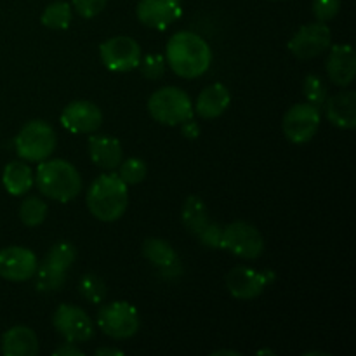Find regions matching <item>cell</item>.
I'll return each instance as SVG.
<instances>
[{
	"label": "cell",
	"mask_w": 356,
	"mask_h": 356,
	"mask_svg": "<svg viewBox=\"0 0 356 356\" xmlns=\"http://www.w3.org/2000/svg\"><path fill=\"white\" fill-rule=\"evenodd\" d=\"M165 63L177 76L193 80L211 68L212 51L195 31H177L167 42Z\"/></svg>",
	"instance_id": "1"
},
{
	"label": "cell",
	"mask_w": 356,
	"mask_h": 356,
	"mask_svg": "<svg viewBox=\"0 0 356 356\" xmlns=\"http://www.w3.org/2000/svg\"><path fill=\"white\" fill-rule=\"evenodd\" d=\"M127 184L115 172L97 176L87 191V209L97 221H118L127 211Z\"/></svg>",
	"instance_id": "2"
},
{
	"label": "cell",
	"mask_w": 356,
	"mask_h": 356,
	"mask_svg": "<svg viewBox=\"0 0 356 356\" xmlns=\"http://www.w3.org/2000/svg\"><path fill=\"white\" fill-rule=\"evenodd\" d=\"M35 183L42 195L61 204L72 202L82 190V177L76 167L66 160L51 156L38 162Z\"/></svg>",
	"instance_id": "3"
},
{
	"label": "cell",
	"mask_w": 356,
	"mask_h": 356,
	"mask_svg": "<svg viewBox=\"0 0 356 356\" xmlns=\"http://www.w3.org/2000/svg\"><path fill=\"white\" fill-rule=\"evenodd\" d=\"M148 111L162 125H181L193 117V103L179 87L167 86L155 90L148 99Z\"/></svg>",
	"instance_id": "4"
},
{
	"label": "cell",
	"mask_w": 356,
	"mask_h": 356,
	"mask_svg": "<svg viewBox=\"0 0 356 356\" xmlns=\"http://www.w3.org/2000/svg\"><path fill=\"white\" fill-rule=\"evenodd\" d=\"M56 143L58 138L51 124L45 120H30L17 132L14 148L24 162H42L54 153Z\"/></svg>",
	"instance_id": "5"
},
{
	"label": "cell",
	"mask_w": 356,
	"mask_h": 356,
	"mask_svg": "<svg viewBox=\"0 0 356 356\" xmlns=\"http://www.w3.org/2000/svg\"><path fill=\"white\" fill-rule=\"evenodd\" d=\"M76 259V249L70 242H59L47 252L37 266V289L40 292H56L63 287L70 268Z\"/></svg>",
	"instance_id": "6"
},
{
	"label": "cell",
	"mask_w": 356,
	"mask_h": 356,
	"mask_svg": "<svg viewBox=\"0 0 356 356\" xmlns=\"http://www.w3.org/2000/svg\"><path fill=\"white\" fill-rule=\"evenodd\" d=\"M97 325L101 332L111 339H131L139 330V313L131 302L113 301L97 312Z\"/></svg>",
	"instance_id": "7"
},
{
	"label": "cell",
	"mask_w": 356,
	"mask_h": 356,
	"mask_svg": "<svg viewBox=\"0 0 356 356\" xmlns=\"http://www.w3.org/2000/svg\"><path fill=\"white\" fill-rule=\"evenodd\" d=\"M221 249L242 259H257L264 252V238L256 226L250 222L235 221L222 226Z\"/></svg>",
	"instance_id": "8"
},
{
	"label": "cell",
	"mask_w": 356,
	"mask_h": 356,
	"mask_svg": "<svg viewBox=\"0 0 356 356\" xmlns=\"http://www.w3.org/2000/svg\"><path fill=\"white\" fill-rule=\"evenodd\" d=\"M320 120L322 115L318 108L312 106L309 103H299L289 108L282 122V129L289 141L294 145H305L315 138Z\"/></svg>",
	"instance_id": "9"
},
{
	"label": "cell",
	"mask_w": 356,
	"mask_h": 356,
	"mask_svg": "<svg viewBox=\"0 0 356 356\" xmlns=\"http://www.w3.org/2000/svg\"><path fill=\"white\" fill-rule=\"evenodd\" d=\"M99 56L108 70L117 73L131 72L141 61V47L138 42L125 35L108 38L99 45Z\"/></svg>",
	"instance_id": "10"
},
{
	"label": "cell",
	"mask_w": 356,
	"mask_h": 356,
	"mask_svg": "<svg viewBox=\"0 0 356 356\" xmlns=\"http://www.w3.org/2000/svg\"><path fill=\"white\" fill-rule=\"evenodd\" d=\"M52 325L68 343H89L94 337V323L82 308L73 305H61L54 312Z\"/></svg>",
	"instance_id": "11"
},
{
	"label": "cell",
	"mask_w": 356,
	"mask_h": 356,
	"mask_svg": "<svg viewBox=\"0 0 356 356\" xmlns=\"http://www.w3.org/2000/svg\"><path fill=\"white\" fill-rule=\"evenodd\" d=\"M332 31L325 23H309L301 26L289 40V51L301 61L320 56L330 47Z\"/></svg>",
	"instance_id": "12"
},
{
	"label": "cell",
	"mask_w": 356,
	"mask_h": 356,
	"mask_svg": "<svg viewBox=\"0 0 356 356\" xmlns=\"http://www.w3.org/2000/svg\"><path fill=\"white\" fill-rule=\"evenodd\" d=\"M273 280V271H257L247 266H236L226 275V287L235 299L250 301L259 298Z\"/></svg>",
	"instance_id": "13"
},
{
	"label": "cell",
	"mask_w": 356,
	"mask_h": 356,
	"mask_svg": "<svg viewBox=\"0 0 356 356\" xmlns=\"http://www.w3.org/2000/svg\"><path fill=\"white\" fill-rule=\"evenodd\" d=\"M59 120L72 134H92L103 124V111L90 101H73L63 110Z\"/></svg>",
	"instance_id": "14"
},
{
	"label": "cell",
	"mask_w": 356,
	"mask_h": 356,
	"mask_svg": "<svg viewBox=\"0 0 356 356\" xmlns=\"http://www.w3.org/2000/svg\"><path fill=\"white\" fill-rule=\"evenodd\" d=\"M38 261L26 247H6L0 250V277L9 282H26L35 277Z\"/></svg>",
	"instance_id": "15"
},
{
	"label": "cell",
	"mask_w": 356,
	"mask_h": 356,
	"mask_svg": "<svg viewBox=\"0 0 356 356\" xmlns=\"http://www.w3.org/2000/svg\"><path fill=\"white\" fill-rule=\"evenodd\" d=\"M138 19L153 30H165L183 14L181 0H139Z\"/></svg>",
	"instance_id": "16"
},
{
	"label": "cell",
	"mask_w": 356,
	"mask_h": 356,
	"mask_svg": "<svg viewBox=\"0 0 356 356\" xmlns=\"http://www.w3.org/2000/svg\"><path fill=\"white\" fill-rule=\"evenodd\" d=\"M327 73L330 82L339 87H348L356 75V54L350 44H337L330 47L327 58Z\"/></svg>",
	"instance_id": "17"
},
{
	"label": "cell",
	"mask_w": 356,
	"mask_h": 356,
	"mask_svg": "<svg viewBox=\"0 0 356 356\" xmlns=\"http://www.w3.org/2000/svg\"><path fill=\"white\" fill-rule=\"evenodd\" d=\"M89 156L94 165L101 167L104 170H115L122 163L124 152L122 145L117 138H111L106 134H94L89 138Z\"/></svg>",
	"instance_id": "18"
},
{
	"label": "cell",
	"mask_w": 356,
	"mask_h": 356,
	"mask_svg": "<svg viewBox=\"0 0 356 356\" xmlns=\"http://www.w3.org/2000/svg\"><path fill=\"white\" fill-rule=\"evenodd\" d=\"M229 103H232V92L228 87L225 83H212L198 94L193 111L204 120H212L221 117L228 110Z\"/></svg>",
	"instance_id": "19"
},
{
	"label": "cell",
	"mask_w": 356,
	"mask_h": 356,
	"mask_svg": "<svg viewBox=\"0 0 356 356\" xmlns=\"http://www.w3.org/2000/svg\"><path fill=\"white\" fill-rule=\"evenodd\" d=\"M325 115L336 127L350 131L356 125V92L355 90H343V92L334 94L332 97H327Z\"/></svg>",
	"instance_id": "20"
},
{
	"label": "cell",
	"mask_w": 356,
	"mask_h": 356,
	"mask_svg": "<svg viewBox=\"0 0 356 356\" xmlns=\"http://www.w3.org/2000/svg\"><path fill=\"white\" fill-rule=\"evenodd\" d=\"M0 348L6 356H35L38 353V337L30 327L16 325L3 334Z\"/></svg>",
	"instance_id": "21"
},
{
	"label": "cell",
	"mask_w": 356,
	"mask_h": 356,
	"mask_svg": "<svg viewBox=\"0 0 356 356\" xmlns=\"http://www.w3.org/2000/svg\"><path fill=\"white\" fill-rule=\"evenodd\" d=\"M2 183L9 195H13V197H23L24 193H28L31 190V186L35 183L33 170L30 169L28 163L21 162V160L9 162L3 167Z\"/></svg>",
	"instance_id": "22"
},
{
	"label": "cell",
	"mask_w": 356,
	"mask_h": 356,
	"mask_svg": "<svg viewBox=\"0 0 356 356\" xmlns=\"http://www.w3.org/2000/svg\"><path fill=\"white\" fill-rule=\"evenodd\" d=\"M181 219L183 225L191 235L197 236L205 226L209 225V212L205 207V202L197 195H191L184 200L183 211H181Z\"/></svg>",
	"instance_id": "23"
},
{
	"label": "cell",
	"mask_w": 356,
	"mask_h": 356,
	"mask_svg": "<svg viewBox=\"0 0 356 356\" xmlns=\"http://www.w3.org/2000/svg\"><path fill=\"white\" fill-rule=\"evenodd\" d=\"M143 254H145V257L153 266L159 268V271L179 261L172 245L167 240L162 238L145 240V243H143Z\"/></svg>",
	"instance_id": "24"
},
{
	"label": "cell",
	"mask_w": 356,
	"mask_h": 356,
	"mask_svg": "<svg viewBox=\"0 0 356 356\" xmlns=\"http://www.w3.org/2000/svg\"><path fill=\"white\" fill-rule=\"evenodd\" d=\"M72 3L58 0V2H52L45 7L40 16V21L45 28H51V30H66L70 23H72Z\"/></svg>",
	"instance_id": "25"
},
{
	"label": "cell",
	"mask_w": 356,
	"mask_h": 356,
	"mask_svg": "<svg viewBox=\"0 0 356 356\" xmlns=\"http://www.w3.org/2000/svg\"><path fill=\"white\" fill-rule=\"evenodd\" d=\"M47 211V204L42 198L30 197L23 200V204L19 205V219L24 226L35 228V226H40L45 221Z\"/></svg>",
	"instance_id": "26"
},
{
	"label": "cell",
	"mask_w": 356,
	"mask_h": 356,
	"mask_svg": "<svg viewBox=\"0 0 356 356\" xmlns=\"http://www.w3.org/2000/svg\"><path fill=\"white\" fill-rule=\"evenodd\" d=\"M79 292L86 301L92 302V305H99L106 298V284L97 275L87 273L80 278Z\"/></svg>",
	"instance_id": "27"
},
{
	"label": "cell",
	"mask_w": 356,
	"mask_h": 356,
	"mask_svg": "<svg viewBox=\"0 0 356 356\" xmlns=\"http://www.w3.org/2000/svg\"><path fill=\"white\" fill-rule=\"evenodd\" d=\"M305 96L308 99V103L315 108H323L327 97H329V90H327L325 82L320 79L318 75H308L305 79Z\"/></svg>",
	"instance_id": "28"
},
{
	"label": "cell",
	"mask_w": 356,
	"mask_h": 356,
	"mask_svg": "<svg viewBox=\"0 0 356 356\" xmlns=\"http://www.w3.org/2000/svg\"><path fill=\"white\" fill-rule=\"evenodd\" d=\"M118 167H120L118 176H120V179L127 186L129 184H139L146 177V172H148V167H146V163L141 159H129L125 162L122 160Z\"/></svg>",
	"instance_id": "29"
},
{
	"label": "cell",
	"mask_w": 356,
	"mask_h": 356,
	"mask_svg": "<svg viewBox=\"0 0 356 356\" xmlns=\"http://www.w3.org/2000/svg\"><path fill=\"white\" fill-rule=\"evenodd\" d=\"M139 70L148 80H159L165 72V58L162 54H148L139 61Z\"/></svg>",
	"instance_id": "30"
},
{
	"label": "cell",
	"mask_w": 356,
	"mask_h": 356,
	"mask_svg": "<svg viewBox=\"0 0 356 356\" xmlns=\"http://www.w3.org/2000/svg\"><path fill=\"white\" fill-rule=\"evenodd\" d=\"M106 3L108 0H72V9L83 19H90L103 13Z\"/></svg>",
	"instance_id": "31"
},
{
	"label": "cell",
	"mask_w": 356,
	"mask_h": 356,
	"mask_svg": "<svg viewBox=\"0 0 356 356\" xmlns=\"http://www.w3.org/2000/svg\"><path fill=\"white\" fill-rule=\"evenodd\" d=\"M341 10V0H313V14L318 21L327 23Z\"/></svg>",
	"instance_id": "32"
},
{
	"label": "cell",
	"mask_w": 356,
	"mask_h": 356,
	"mask_svg": "<svg viewBox=\"0 0 356 356\" xmlns=\"http://www.w3.org/2000/svg\"><path fill=\"white\" fill-rule=\"evenodd\" d=\"M197 238L200 240L202 245L209 247V249H221L222 242V226L216 225V222L209 221V225L202 229L197 235Z\"/></svg>",
	"instance_id": "33"
},
{
	"label": "cell",
	"mask_w": 356,
	"mask_h": 356,
	"mask_svg": "<svg viewBox=\"0 0 356 356\" xmlns=\"http://www.w3.org/2000/svg\"><path fill=\"white\" fill-rule=\"evenodd\" d=\"M181 132H183V136L186 139H197L200 136V124L197 120H193V117L188 118V120H184L181 124Z\"/></svg>",
	"instance_id": "34"
},
{
	"label": "cell",
	"mask_w": 356,
	"mask_h": 356,
	"mask_svg": "<svg viewBox=\"0 0 356 356\" xmlns=\"http://www.w3.org/2000/svg\"><path fill=\"white\" fill-rule=\"evenodd\" d=\"M56 356H83V351L79 350V346H76L75 343H68L66 346H61L58 348V350L54 351Z\"/></svg>",
	"instance_id": "35"
},
{
	"label": "cell",
	"mask_w": 356,
	"mask_h": 356,
	"mask_svg": "<svg viewBox=\"0 0 356 356\" xmlns=\"http://www.w3.org/2000/svg\"><path fill=\"white\" fill-rule=\"evenodd\" d=\"M181 273H183V268H181L179 261L174 264H170V266L163 268V270H160V275H162L163 278H176V277H179Z\"/></svg>",
	"instance_id": "36"
},
{
	"label": "cell",
	"mask_w": 356,
	"mask_h": 356,
	"mask_svg": "<svg viewBox=\"0 0 356 356\" xmlns=\"http://www.w3.org/2000/svg\"><path fill=\"white\" fill-rule=\"evenodd\" d=\"M97 356H122L124 355V351L122 350H111V348H99V350L96 351Z\"/></svg>",
	"instance_id": "37"
},
{
	"label": "cell",
	"mask_w": 356,
	"mask_h": 356,
	"mask_svg": "<svg viewBox=\"0 0 356 356\" xmlns=\"http://www.w3.org/2000/svg\"><path fill=\"white\" fill-rule=\"evenodd\" d=\"M221 355H229V356H238L236 351H232V350H218L212 353V356H221Z\"/></svg>",
	"instance_id": "38"
},
{
	"label": "cell",
	"mask_w": 356,
	"mask_h": 356,
	"mask_svg": "<svg viewBox=\"0 0 356 356\" xmlns=\"http://www.w3.org/2000/svg\"><path fill=\"white\" fill-rule=\"evenodd\" d=\"M257 355H273L271 350H263V351H257Z\"/></svg>",
	"instance_id": "39"
},
{
	"label": "cell",
	"mask_w": 356,
	"mask_h": 356,
	"mask_svg": "<svg viewBox=\"0 0 356 356\" xmlns=\"http://www.w3.org/2000/svg\"><path fill=\"white\" fill-rule=\"evenodd\" d=\"M271 2H278V0H271Z\"/></svg>",
	"instance_id": "40"
}]
</instances>
